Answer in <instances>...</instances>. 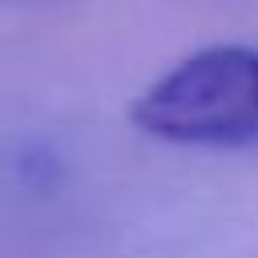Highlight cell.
I'll return each instance as SVG.
<instances>
[{"label":"cell","mask_w":258,"mask_h":258,"mask_svg":"<svg viewBox=\"0 0 258 258\" xmlns=\"http://www.w3.org/2000/svg\"><path fill=\"white\" fill-rule=\"evenodd\" d=\"M133 125L173 145H246L258 137V48H206L153 81Z\"/></svg>","instance_id":"6da1fadb"}]
</instances>
